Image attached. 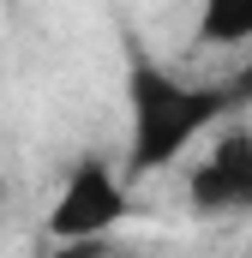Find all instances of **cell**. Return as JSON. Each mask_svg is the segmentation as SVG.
<instances>
[{"label":"cell","instance_id":"cell-4","mask_svg":"<svg viewBox=\"0 0 252 258\" xmlns=\"http://www.w3.org/2000/svg\"><path fill=\"white\" fill-rule=\"evenodd\" d=\"M198 42L204 48H246L252 42V0H210L198 12Z\"/></svg>","mask_w":252,"mask_h":258},{"label":"cell","instance_id":"cell-2","mask_svg":"<svg viewBox=\"0 0 252 258\" xmlns=\"http://www.w3.org/2000/svg\"><path fill=\"white\" fill-rule=\"evenodd\" d=\"M126 210H132V198H126V180L114 174V162L78 156L72 174H66V186H60V198H54V210H48V234L60 246L102 240V234H114L126 222Z\"/></svg>","mask_w":252,"mask_h":258},{"label":"cell","instance_id":"cell-6","mask_svg":"<svg viewBox=\"0 0 252 258\" xmlns=\"http://www.w3.org/2000/svg\"><path fill=\"white\" fill-rule=\"evenodd\" d=\"M108 258H144V252H126V246H108Z\"/></svg>","mask_w":252,"mask_h":258},{"label":"cell","instance_id":"cell-1","mask_svg":"<svg viewBox=\"0 0 252 258\" xmlns=\"http://www.w3.org/2000/svg\"><path fill=\"white\" fill-rule=\"evenodd\" d=\"M234 90L222 84H198L180 78L162 60H150L144 48H132L126 66V114H132V144H126V174H156L168 162H180L204 132L234 120Z\"/></svg>","mask_w":252,"mask_h":258},{"label":"cell","instance_id":"cell-5","mask_svg":"<svg viewBox=\"0 0 252 258\" xmlns=\"http://www.w3.org/2000/svg\"><path fill=\"white\" fill-rule=\"evenodd\" d=\"M228 90H234V102H240V108H252V54L228 72Z\"/></svg>","mask_w":252,"mask_h":258},{"label":"cell","instance_id":"cell-3","mask_svg":"<svg viewBox=\"0 0 252 258\" xmlns=\"http://www.w3.org/2000/svg\"><path fill=\"white\" fill-rule=\"evenodd\" d=\"M186 198L198 216H234V210H252V126H216L204 162L192 168Z\"/></svg>","mask_w":252,"mask_h":258}]
</instances>
